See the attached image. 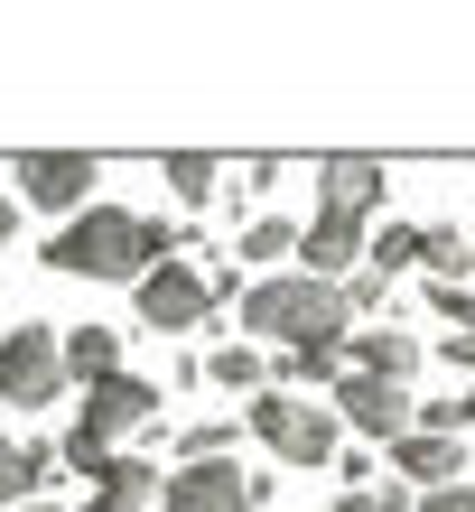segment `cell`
<instances>
[{
  "instance_id": "cell-1",
  "label": "cell",
  "mask_w": 475,
  "mask_h": 512,
  "mask_svg": "<svg viewBox=\"0 0 475 512\" xmlns=\"http://www.w3.org/2000/svg\"><path fill=\"white\" fill-rule=\"evenodd\" d=\"M317 215H308V243H299V270L308 280H354L373 252V215H382V187H392V168L382 159H317Z\"/></svg>"
},
{
  "instance_id": "cell-2",
  "label": "cell",
  "mask_w": 475,
  "mask_h": 512,
  "mask_svg": "<svg viewBox=\"0 0 475 512\" xmlns=\"http://www.w3.org/2000/svg\"><path fill=\"white\" fill-rule=\"evenodd\" d=\"M233 317H243L261 345H280V354H345L354 345V298H345V280H308V270L252 280L243 298H233Z\"/></svg>"
},
{
  "instance_id": "cell-3",
  "label": "cell",
  "mask_w": 475,
  "mask_h": 512,
  "mask_svg": "<svg viewBox=\"0 0 475 512\" xmlns=\"http://www.w3.org/2000/svg\"><path fill=\"white\" fill-rule=\"evenodd\" d=\"M177 252H187V243H177L168 224L131 215V205H94V215H75V224L47 233V270H66V280H131L140 289Z\"/></svg>"
},
{
  "instance_id": "cell-4",
  "label": "cell",
  "mask_w": 475,
  "mask_h": 512,
  "mask_svg": "<svg viewBox=\"0 0 475 512\" xmlns=\"http://www.w3.org/2000/svg\"><path fill=\"white\" fill-rule=\"evenodd\" d=\"M131 429H159V382L112 373V382H94V391H84L75 429L56 438V447H66V466H84V457H122V438H131Z\"/></svg>"
},
{
  "instance_id": "cell-5",
  "label": "cell",
  "mask_w": 475,
  "mask_h": 512,
  "mask_svg": "<svg viewBox=\"0 0 475 512\" xmlns=\"http://www.w3.org/2000/svg\"><path fill=\"white\" fill-rule=\"evenodd\" d=\"M243 429L271 447L280 466H326L336 457V401H308V391H261V401H243Z\"/></svg>"
},
{
  "instance_id": "cell-6",
  "label": "cell",
  "mask_w": 475,
  "mask_h": 512,
  "mask_svg": "<svg viewBox=\"0 0 475 512\" xmlns=\"http://www.w3.org/2000/svg\"><path fill=\"white\" fill-rule=\"evenodd\" d=\"M66 336H56L47 317H28V326H0V401L10 410H47V401H66Z\"/></svg>"
},
{
  "instance_id": "cell-7",
  "label": "cell",
  "mask_w": 475,
  "mask_h": 512,
  "mask_svg": "<svg viewBox=\"0 0 475 512\" xmlns=\"http://www.w3.org/2000/svg\"><path fill=\"white\" fill-rule=\"evenodd\" d=\"M10 177H19L28 205H47V215H66V224L94 215V187H103V168L84 159V149H19Z\"/></svg>"
},
{
  "instance_id": "cell-8",
  "label": "cell",
  "mask_w": 475,
  "mask_h": 512,
  "mask_svg": "<svg viewBox=\"0 0 475 512\" xmlns=\"http://www.w3.org/2000/svg\"><path fill=\"white\" fill-rule=\"evenodd\" d=\"M215 280H205L196 261H159L150 280H140V326H150V336H187V326H205L215 317Z\"/></svg>"
},
{
  "instance_id": "cell-9",
  "label": "cell",
  "mask_w": 475,
  "mask_h": 512,
  "mask_svg": "<svg viewBox=\"0 0 475 512\" xmlns=\"http://www.w3.org/2000/svg\"><path fill=\"white\" fill-rule=\"evenodd\" d=\"M326 401H336V419L345 429H364V438H410L420 429V401H410V382H373V373H345L336 391H326Z\"/></svg>"
},
{
  "instance_id": "cell-10",
  "label": "cell",
  "mask_w": 475,
  "mask_h": 512,
  "mask_svg": "<svg viewBox=\"0 0 475 512\" xmlns=\"http://www.w3.org/2000/svg\"><path fill=\"white\" fill-rule=\"evenodd\" d=\"M261 494H271V475H243L233 457H215V466H177L159 512H252Z\"/></svg>"
},
{
  "instance_id": "cell-11",
  "label": "cell",
  "mask_w": 475,
  "mask_h": 512,
  "mask_svg": "<svg viewBox=\"0 0 475 512\" xmlns=\"http://www.w3.org/2000/svg\"><path fill=\"white\" fill-rule=\"evenodd\" d=\"M345 373L410 382V373H420V336H401V326H354V345H345Z\"/></svg>"
},
{
  "instance_id": "cell-12",
  "label": "cell",
  "mask_w": 475,
  "mask_h": 512,
  "mask_svg": "<svg viewBox=\"0 0 475 512\" xmlns=\"http://www.w3.org/2000/svg\"><path fill=\"white\" fill-rule=\"evenodd\" d=\"M392 466L410 475V485H429V494H438V485H466V447L438 438V429H410V438L392 447Z\"/></svg>"
},
{
  "instance_id": "cell-13",
  "label": "cell",
  "mask_w": 475,
  "mask_h": 512,
  "mask_svg": "<svg viewBox=\"0 0 475 512\" xmlns=\"http://www.w3.org/2000/svg\"><path fill=\"white\" fill-rule=\"evenodd\" d=\"M75 475H94V494H103V503H131V512L150 503V494H168V475H159L150 457H84Z\"/></svg>"
},
{
  "instance_id": "cell-14",
  "label": "cell",
  "mask_w": 475,
  "mask_h": 512,
  "mask_svg": "<svg viewBox=\"0 0 475 512\" xmlns=\"http://www.w3.org/2000/svg\"><path fill=\"white\" fill-rule=\"evenodd\" d=\"M56 466H66V447H10V438H0V503H38V485H47V475Z\"/></svg>"
},
{
  "instance_id": "cell-15",
  "label": "cell",
  "mask_w": 475,
  "mask_h": 512,
  "mask_svg": "<svg viewBox=\"0 0 475 512\" xmlns=\"http://www.w3.org/2000/svg\"><path fill=\"white\" fill-rule=\"evenodd\" d=\"M159 177H168V196L177 205H215V187H224V159H205V149H168V159H159Z\"/></svg>"
},
{
  "instance_id": "cell-16",
  "label": "cell",
  "mask_w": 475,
  "mask_h": 512,
  "mask_svg": "<svg viewBox=\"0 0 475 512\" xmlns=\"http://www.w3.org/2000/svg\"><path fill=\"white\" fill-rule=\"evenodd\" d=\"M299 243H308L299 224H280V215H252V224H243V243H233V261H252L261 280H280V261L299 252Z\"/></svg>"
},
{
  "instance_id": "cell-17",
  "label": "cell",
  "mask_w": 475,
  "mask_h": 512,
  "mask_svg": "<svg viewBox=\"0 0 475 512\" xmlns=\"http://www.w3.org/2000/svg\"><path fill=\"white\" fill-rule=\"evenodd\" d=\"M66 373H75L84 391L112 382V373H122V336H112V326H75V336H66Z\"/></svg>"
},
{
  "instance_id": "cell-18",
  "label": "cell",
  "mask_w": 475,
  "mask_h": 512,
  "mask_svg": "<svg viewBox=\"0 0 475 512\" xmlns=\"http://www.w3.org/2000/svg\"><path fill=\"white\" fill-rule=\"evenodd\" d=\"M205 382L215 391H271V364H261V345H224V354H205Z\"/></svg>"
},
{
  "instance_id": "cell-19",
  "label": "cell",
  "mask_w": 475,
  "mask_h": 512,
  "mask_svg": "<svg viewBox=\"0 0 475 512\" xmlns=\"http://www.w3.org/2000/svg\"><path fill=\"white\" fill-rule=\"evenodd\" d=\"M420 261L438 270V289H448V280H466V270H475V243H466L457 224H429V233H420Z\"/></svg>"
},
{
  "instance_id": "cell-20",
  "label": "cell",
  "mask_w": 475,
  "mask_h": 512,
  "mask_svg": "<svg viewBox=\"0 0 475 512\" xmlns=\"http://www.w3.org/2000/svg\"><path fill=\"white\" fill-rule=\"evenodd\" d=\"M420 233H429V224H382L373 252H364V270H382V280H392V270H410V261H420Z\"/></svg>"
},
{
  "instance_id": "cell-21",
  "label": "cell",
  "mask_w": 475,
  "mask_h": 512,
  "mask_svg": "<svg viewBox=\"0 0 475 512\" xmlns=\"http://www.w3.org/2000/svg\"><path fill=\"white\" fill-rule=\"evenodd\" d=\"M215 457H233V419H196L177 438V466H215Z\"/></svg>"
},
{
  "instance_id": "cell-22",
  "label": "cell",
  "mask_w": 475,
  "mask_h": 512,
  "mask_svg": "<svg viewBox=\"0 0 475 512\" xmlns=\"http://www.w3.org/2000/svg\"><path fill=\"white\" fill-rule=\"evenodd\" d=\"M420 429H438V438H457V429H475V382L457 391V401H420Z\"/></svg>"
},
{
  "instance_id": "cell-23",
  "label": "cell",
  "mask_w": 475,
  "mask_h": 512,
  "mask_svg": "<svg viewBox=\"0 0 475 512\" xmlns=\"http://www.w3.org/2000/svg\"><path fill=\"white\" fill-rule=\"evenodd\" d=\"M271 187H280V159H243L233 168V205H261Z\"/></svg>"
},
{
  "instance_id": "cell-24",
  "label": "cell",
  "mask_w": 475,
  "mask_h": 512,
  "mask_svg": "<svg viewBox=\"0 0 475 512\" xmlns=\"http://www.w3.org/2000/svg\"><path fill=\"white\" fill-rule=\"evenodd\" d=\"M336 512H420V503H410V494H392V485H354Z\"/></svg>"
},
{
  "instance_id": "cell-25",
  "label": "cell",
  "mask_w": 475,
  "mask_h": 512,
  "mask_svg": "<svg viewBox=\"0 0 475 512\" xmlns=\"http://www.w3.org/2000/svg\"><path fill=\"white\" fill-rule=\"evenodd\" d=\"M382 289H392V280H382V270H354V280H345V298H354V317H373V308H382Z\"/></svg>"
},
{
  "instance_id": "cell-26",
  "label": "cell",
  "mask_w": 475,
  "mask_h": 512,
  "mask_svg": "<svg viewBox=\"0 0 475 512\" xmlns=\"http://www.w3.org/2000/svg\"><path fill=\"white\" fill-rule=\"evenodd\" d=\"M420 512H475V485H438V494H420Z\"/></svg>"
},
{
  "instance_id": "cell-27",
  "label": "cell",
  "mask_w": 475,
  "mask_h": 512,
  "mask_svg": "<svg viewBox=\"0 0 475 512\" xmlns=\"http://www.w3.org/2000/svg\"><path fill=\"white\" fill-rule=\"evenodd\" d=\"M448 364H457V373H475V336H448Z\"/></svg>"
},
{
  "instance_id": "cell-28",
  "label": "cell",
  "mask_w": 475,
  "mask_h": 512,
  "mask_svg": "<svg viewBox=\"0 0 475 512\" xmlns=\"http://www.w3.org/2000/svg\"><path fill=\"white\" fill-rule=\"evenodd\" d=\"M84 512H131V503H103V494H84Z\"/></svg>"
},
{
  "instance_id": "cell-29",
  "label": "cell",
  "mask_w": 475,
  "mask_h": 512,
  "mask_svg": "<svg viewBox=\"0 0 475 512\" xmlns=\"http://www.w3.org/2000/svg\"><path fill=\"white\" fill-rule=\"evenodd\" d=\"M0 243H10V187H0Z\"/></svg>"
},
{
  "instance_id": "cell-30",
  "label": "cell",
  "mask_w": 475,
  "mask_h": 512,
  "mask_svg": "<svg viewBox=\"0 0 475 512\" xmlns=\"http://www.w3.org/2000/svg\"><path fill=\"white\" fill-rule=\"evenodd\" d=\"M19 512H66V503H47V494H38V503H19Z\"/></svg>"
}]
</instances>
